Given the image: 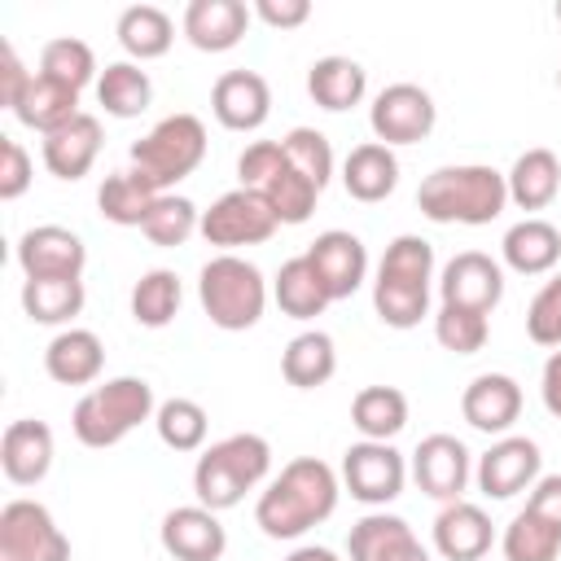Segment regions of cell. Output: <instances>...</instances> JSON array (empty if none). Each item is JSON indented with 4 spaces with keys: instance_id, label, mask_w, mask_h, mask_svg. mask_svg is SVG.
Returning a JSON list of instances; mask_svg holds the SVG:
<instances>
[{
    "instance_id": "obj_1",
    "label": "cell",
    "mask_w": 561,
    "mask_h": 561,
    "mask_svg": "<svg viewBox=\"0 0 561 561\" xmlns=\"http://www.w3.org/2000/svg\"><path fill=\"white\" fill-rule=\"evenodd\" d=\"M342 495V478L320 456H298L267 482L254 504V522L267 539H298L311 526L329 522Z\"/></svg>"
},
{
    "instance_id": "obj_2",
    "label": "cell",
    "mask_w": 561,
    "mask_h": 561,
    "mask_svg": "<svg viewBox=\"0 0 561 561\" xmlns=\"http://www.w3.org/2000/svg\"><path fill=\"white\" fill-rule=\"evenodd\" d=\"M416 206L434 224L482 228V224H495L504 215V206H508V180H504V171H495L486 162L438 167V171H430L421 180Z\"/></svg>"
},
{
    "instance_id": "obj_3",
    "label": "cell",
    "mask_w": 561,
    "mask_h": 561,
    "mask_svg": "<svg viewBox=\"0 0 561 561\" xmlns=\"http://www.w3.org/2000/svg\"><path fill=\"white\" fill-rule=\"evenodd\" d=\"M434 285V245L425 237H394L373 276V311L390 329H416L430 316Z\"/></svg>"
},
{
    "instance_id": "obj_4",
    "label": "cell",
    "mask_w": 561,
    "mask_h": 561,
    "mask_svg": "<svg viewBox=\"0 0 561 561\" xmlns=\"http://www.w3.org/2000/svg\"><path fill=\"white\" fill-rule=\"evenodd\" d=\"M267 473H272V443L263 434L241 430L202 447L193 465V491H197V504L224 513V508H237L245 491H254Z\"/></svg>"
},
{
    "instance_id": "obj_5",
    "label": "cell",
    "mask_w": 561,
    "mask_h": 561,
    "mask_svg": "<svg viewBox=\"0 0 561 561\" xmlns=\"http://www.w3.org/2000/svg\"><path fill=\"white\" fill-rule=\"evenodd\" d=\"M153 412H158V399L145 377H110L88 394H79L70 412V430L83 447L105 451V447H118L145 421H153Z\"/></svg>"
},
{
    "instance_id": "obj_6",
    "label": "cell",
    "mask_w": 561,
    "mask_h": 561,
    "mask_svg": "<svg viewBox=\"0 0 561 561\" xmlns=\"http://www.w3.org/2000/svg\"><path fill=\"white\" fill-rule=\"evenodd\" d=\"M197 302L206 320L224 333H245L267 311V280L241 254H215L197 272Z\"/></svg>"
},
{
    "instance_id": "obj_7",
    "label": "cell",
    "mask_w": 561,
    "mask_h": 561,
    "mask_svg": "<svg viewBox=\"0 0 561 561\" xmlns=\"http://www.w3.org/2000/svg\"><path fill=\"white\" fill-rule=\"evenodd\" d=\"M206 158V123L197 114H167L158 118L136 145H131V167L158 188L171 193L184 175H193Z\"/></svg>"
},
{
    "instance_id": "obj_8",
    "label": "cell",
    "mask_w": 561,
    "mask_h": 561,
    "mask_svg": "<svg viewBox=\"0 0 561 561\" xmlns=\"http://www.w3.org/2000/svg\"><path fill=\"white\" fill-rule=\"evenodd\" d=\"M276 215L267 206L263 193L254 188H232L224 197L210 202V210H202V237L210 245H219V254H237L241 245H263L276 232Z\"/></svg>"
},
{
    "instance_id": "obj_9",
    "label": "cell",
    "mask_w": 561,
    "mask_h": 561,
    "mask_svg": "<svg viewBox=\"0 0 561 561\" xmlns=\"http://www.w3.org/2000/svg\"><path fill=\"white\" fill-rule=\"evenodd\" d=\"M342 486L351 491V500L368 504V508H386L390 500L403 495V482H408V460L394 443H373V438H359L342 451Z\"/></svg>"
},
{
    "instance_id": "obj_10",
    "label": "cell",
    "mask_w": 561,
    "mask_h": 561,
    "mask_svg": "<svg viewBox=\"0 0 561 561\" xmlns=\"http://www.w3.org/2000/svg\"><path fill=\"white\" fill-rule=\"evenodd\" d=\"M0 561H70V539L39 500H9L0 508Z\"/></svg>"
},
{
    "instance_id": "obj_11",
    "label": "cell",
    "mask_w": 561,
    "mask_h": 561,
    "mask_svg": "<svg viewBox=\"0 0 561 561\" xmlns=\"http://www.w3.org/2000/svg\"><path fill=\"white\" fill-rule=\"evenodd\" d=\"M434 123H438V105L421 83H390L368 105V127L390 149L425 140L434 131Z\"/></svg>"
},
{
    "instance_id": "obj_12",
    "label": "cell",
    "mask_w": 561,
    "mask_h": 561,
    "mask_svg": "<svg viewBox=\"0 0 561 561\" xmlns=\"http://www.w3.org/2000/svg\"><path fill=\"white\" fill-rule=\"evenodd\" d=\"M539 469H543V456H539V443L526 438V434H504L495 438L482 456H478V491L491 495V500H513L522 491H530L539 482Z\"/></svg>"
},
{
    "instance_id": "obj_13",
    "label": "cell",
    "mask_w": 561,
    "mask_h": 561,
    "mask_svg": "<svg viewBox=\"0 0 561 561\" xmlns=\"http://www.w3.org/2000/svg\"><path fill=\"white\" fill-rule=\"evenodd\" d=\"M438 294L451 307H469V311L491 316L500 307V298H504V267L482 250H460V254H451L443 263Z\"/></svg>"
},
{
    "instance_id": "obj_14",
    "label": "cell",
    "mask_w": 561,
    "mask_h": 561,
    "mask_svg": "<svg viewBox=\"0 0 561 561\" xmlns=\"http://www.w3.org/2000/svg\"><path fill=\"white\" fill-rule=\"evenodd\" d=\"M469 447L456 434H425L412 451V478L438 504H456L469 486Z\"/></svg>"
},
{
    "instance_id": "obj_15",
    "label": "cell",
    "mask_w": 561,
    "mask_h": 561,
    "mask_svg": "<svg viewBox=\"0 0 561 561\" xmlns=\"http://www.w3.org/2000/svg\"><path fill=\"white\" fill-rule=\"evenodd\" d=\"M18 267L26 280L35 276H83L88 267V245L79 232L61 224H35L18 237Z\"/></svg>"
},
{
    "instance_id": "obj_16",
    "label": "cell",
    "mask_w": 561,
    "mask_h": 561,
    "mask_svg": "<svg viewBox=\"0 0 561 561\" xmlns=\"http://www.w3.org/2000/svg\"><path fill=\"white\" fill-rule=\"evenodd\" d=\"M158 539H162L167 557H175V561H219L228 552V530H224L219 513L206 504L171 508L158 526Z\"/></svg>"
},
{
    "instance_id": "obj_17",
    "label": "cell",
    "mask_w": 561,
    "mask_h": 561,
    "mask_svg": "<svg viewBox=\"0 0 561 561\" xmlns=\"http://www.w3.org/2000/svg\"><path fill=\"white\" fill-rule=\"evenodd\" d=\"M210 114L228 131H259L272 114V88L259 70H224L210 88Z\"/></svg>"
},
{
    "instance_id": "obj_18",
    "label": "cell",
    "mask_w": 561,
    "mask_h": 561,
    "mask_svg": "<svg viewBox=\"0 0 561 561\" xmlns=\"http://www.w3.org/2000/svg\"><path fill=\"white\" fill-rule=\"evenodd\" d=\"M307 259H311V267H316V276L324 280V289H329L333 302H337V298H351V294L368 280V250H364V241H359L355 232H346V228L320 232V237L307 245Z\"/></svg>"
},
{
    "instance_id": "obj_19",
    "label": "cell",
    "mask_w": 561,
    "mask_h": 561,
    "mask_svg": "<svg viewBox=\"0 0 561 561\" xmlns=\"http://www.w3.org/2000/svg\"><path fill=\"white\" fill-rule=\"evenodd\" d=\"M53 456H57V443H53V430L35 416H22V421H9L4 434H0V469L13 486H35L48 478L53 469Z\"/></svg>"
},
{
    "instance_id": "obj_20",
    "label": "cell",
    "mask_w": 561,
    "mask_h": 561,
    "mask_svg": "<svg viewBox=\"0 0 561 561\" xmlns=\"http://www.w3.org/2000/svg\"><path fill=\"white\" fill-rule=\"evenodd\" d=\"M351 561H430L416 530L394 513H364L346 535Z\"/></svg>"
},
{
    "instance_id": "obj_21",
    "label": "cell",
    "mask_w": 561,
    "mask_h": 561,
    "mask_svg": "<svg viewBox=\"0 0 561 561\" xmlns=\"http://www.w3.org/2000/svg\"><path fill=\"white\" fill-rule=\"evenodd\" d=\"M254 9H245L241 0H188L180 31L197 53H228L245 39Z\"/></svg>"
},
{
    "instance_id": "obj_22",
    "label": "cell",
    "mask_w": 561,
    "mask_h": 561,
    "mask_svg": "<svg viewBox=\"0 0 561 561\" xmlns=\"http://www.w3.org/2000/svg\"><path fill=\"white\" fill-rule=\"evenodd\" d=\"M460 416L482 434H508L522 416V386L508 373H478L460 394Z\"/></svg>"
},
{
    "instance_id": "obj_23",
    "label": "cell",
    "mask_w": 561,
    "mask_h": 561,
    "mask_svg": "<svg viewBox=\"0 0 561 561\" xmlns=\"http://www.w3.org/2000/svg\"><path fill=\"white\" fill-rule=\"evenodd\" d=\"M495 543V526L486 517L482 504L473 500H456L443 504V513L434 517V548L447 561H482Z\"/></svg>"
},
{
    "instance_id": "obj_24",
    "label": "cell",
    "mask_w": 561,
    "mask_h": 561,
    "mask_svg": "<svg viewBox=\"0 0 561 561\" xmlns=\"http://www.w3.org/2000/svg\"><path fill=\"white\" fill-rule=\"evenodd\" d=\"M101 118L96 114H79V118H70L66 127H57L53 136H44V145H39V158H44V167H48V175H57V180H83L88 171H92V162H96V153H101Z\"/></svg>"
},
{
    "instance_id": "obj_25",
    "label": "cell",
    "mask_w": 561,
    "mask_h": 561,
    "mask_svg": "<svg viewBox=\"0 0 561 561\" xmlns=\"http://www.w3.org/2000/svg\"><path fill=\"white\" fill-rule=\"evenodd\" d=\"M105 368V346L92 329H61L53 333V342L44 346V373L57 386H92Z\"/></svg>"
},
{
    "instance_id": "obj_26",
    "label": "cell",
    "mask_w": 561,
    "mask_h": 561,
    "mask_svg": "<svg viewBox=\"0 0 561 561\" xmlns=\"http://www.w3.org/2000/svg\"><path fill=\"white\" fill-rule=\"evenodd\" d=\"M500 254H504V267H513L517 276H543L561 263V232L548 219L526 215L504 232Z\"/></svg>"
},
{
    "instance_id": "obj_27",
    "label": "cell",
    "mask_w": 561,
    "mask_h": 561,
    "mask_svg": "<svg viewBox=\"0 0 561 561\" xmlns=\"http://www.w3.org/2000/svg\"><path fill=\"white\" fill-rule=\"evenodd\" d=\"M342 184H346V193L355 202H368V206L386 202L399 188V158H394V149L381 145V140L355 145L346 153V162H342Z\"/></svg>"
},
{
    "instance_id": "obj_28",
    "label": "cell",
    "mask_w": 561,
    "mask_h": 561,
    "mask_svg": "<svg viewBox=\"0 0 561 561\" xmlns=\"http://www.w3.org/2000/svg\"><path fill=\"white\" fill-rule=\"evenodd\" d=\"M307 92L320 110L329 114H342L351 105L364 101L368 92V70L355 61V57H342V53H329V57H316L311 70H307Z\"/></svg>"
},
{
    "instance_id": "obj_29",
    "label": "cell",
    "mask_w": 561,
    "mask_h": 561,
    "mask_svg": "<svg viewBox=\"0 0 561 561\" xmlns=\"http://www.w3.org/2000/svg\"><path fill=\"white\" fill-rule=\"evenodd\" d=\"M83 110H79V92L75 88H66V83H57V79H48V75H31V83H26V92L18 96V105H13V118L22 123V127H31V131H39V136H53L57 127H66L70 118H79Z\"/></svg>"
},
{
    "instance_id": "obj_30",
    "label": "cell",
    "mask_w": 561,
    "mask_h": 561,
    "mask_svg": "<svg viewBox=\"0 0 561 561\" xmlns=\"http://www.w3.org/2000/svg\"><path fill=\"white\" fill-rule=\"evenodd\" d=\"M504 180H508V202L517 210H543L561 193V158L552 149L535 145V149L517 153V162L504 171Z\"/></svg>"
},
{
    "instance_id": "obj_31",
    "label": "cell",
    "mask_w": 561,
    "mask_h": 561,
    "mask_svg": "<svg viewBox=\"0 0 561 561\" xmlns=\"http://www.w3.org/2000/svg\"><path fill=\"white\" fill-rule=\"evenodd\" d=\"M333 373H337V346L324 329H302L280 351V377L294 390H320Z\"/></svg>"
},
{
    "instance_id": "obj_32",
    "label": "cell",
    "mask_w": 561,
    "mask_h": 561,
    "mask_svg": "<svg viewBox=\"0 0 561 561\" xmlns=\"http://www.w3.org/2000/svg\"><path fill=\"white\" fill-rule=\"evenodd\" d=\"M158 197L162 193L136 167L131 171H110L101 180V188H96V210L110 224H118V228H145V219H149V210H153Z\"/></svg>"
},
{
    "instance_id": "obj_33",
    "label": "cell",
    "mask_w": 561,
    "mask_h": 561,
    "mask_svg": "<svg viewBox=\"0 0 561 561\" xmlns=\"http://www.w3.org/2000/svg\"><path fill=\"white\" fill-rule=\"evenodd\" d=\"M114 35H118L123 53L140 66V61L162 57V53L175 44V22H171V13L158 9V4H131V9L118 13Z\"/></svg>"
},
{
    "instance_id": "obj_34",
    "label": "cell",
    "mask_w": 561,
    "mask_h": 561,
    "mask_svg": "<svg viewBox=\"0 0 561 561\" xmlns=\"http://www.w3.org/2000/svg\"><path fill=\"white\" fill-rule=\"evenodd\" d=\"M83 302H88L83 276H35V280H22V311L35 324L70 329V320L83 311Z\"/></svg>"
},
{
    "instance_id": "obj_35",
    "label": "cell",
    "mask_w": 561,
    "mask_h": 561,
    "mask_svg": "<svg viewBox=\"0 0 561 561\" xmlns=\"http://www.w3.org/2000/svg\"><path fill=\"white\" fill-rule=\"evenodd\" d=\"M272 298H276V307H280L289 320H316V316L333 302L307 254L280 263V272H276V280H272Z\"/></svg>"
},
{
    "instance_id": "obj_36",
    "label": "cell",
    "mask_w": 561,
    "mask_h": 561,
    "mask_svg": "<svg viewBox=\"0 0 561 561\" xmlns=\"http://www.w3.org/2000/svg\"><path fill=\"white\" fill-rule=\"evenodd\" d=\"M351 425L359 430V438L390 443L408 425V394L399 386H364L351 399Z\"/></svg>"
},
{
    "instance_id": "obj_37",
    "label": "cell",
    "mask_w": 561,
    "mask_h": 561,
    "mask_svg": "<svg viewBox=\"0 0 561 561\" xmlns=\"http://www.w3.org/2000/svg\"><path fill=\"white\" fill-rule=\"evenodd\" d=\"M96 101L110 118H140L153 101V79L136 61H110L96 79Z\"/></svg>"
},
{
    "instance_id": "obj_38",
    "label": "cell",
    "mask_w": 561,
    "mask_h": 561,
    "mask_svg": "<svg viewBox=\"0 0 561 561\" xmlns=\"http://www.w3.org/2000/svg\"><path fill=\"white\" fill-rule=\"evenodd\" d=\"M184 302V285L171 267H149L131 285V320L145 329H167Z\"/></svg>"
},
{
    "instance_id": "obj_39",
    "label": "cell",
    "mask_w": 561,
    "mask_h": 561,
    "mask_svg": "<svg viewBox=\"0 0 561 561\" xmlns=\"http://www.w3.org/2000/svg\"><path fill=\"white\" fill-rule=\"evenodd\" d=\"M39 75H48V79H57V83H66L75 92H83L88 83L101 79L92 44H83L75 35H57V39H48L39 48Z\"/></svg>"
},
{
    "instance_id": "obj_40",
    "label": "cell",
    "mask_w": 561,
    "mask_h": 561,
    "mask_svg": "<svg viewBox=\"0 0 561 561\" xmlns=\"http://www.w3.org/2000/svg\"><path fill=\"white\" fill-rule=\"evenodd\" d=\"M153 430H158V438H162L171 451H202L206 430H210V416H206V408H202L197 399L175 394V399H162V403H158Z\"/></svg>"
},
{
    "instance_id": "obj_41",
    "label": "cell",
    "mask_w": 561,
    "mask_h": 561,
    "mask_svg": "<svg viewBox=\"0 0 561 561\" xmlns=\"http://www.w3.org/2000/svg\"><path fill=\"white\" fill-rule=\"evenodd\" d=\"M500 552H504V561H557L561 557V530L548 526L543 517H535L530 508H522L504 526Z\"/></svg>"
},
{
    "instance_id": "obj_42",
    "label": "cell",
    "mask_w": 561,
    "mask_h": 561,
    "mask_svg": "<svg viewBox=\"0 0 561 561\" xmlns=\"http://www.w3.org/2000/svg\"><path fill=\"white\" fill-rule=\"evenodd\" d=\"M140 232H145L153 245L175 250V245H184L193 232H202V210H197L188 197H180V193H162V197L153 202V210H149V219H145Z\"/></svg>"
},
{
    "instance_id": "obj_43",
    "label": "cell",
    "mask_w": 561,
    "mask_h": 561,
    "mask_svg": "<svg viewBox=\"0 0 561 561\" xmlns=\"http://www.w3.org/2000/svg\"><path fill=\"white\" fill-rule=\"evenodd\" d=\"M280 145H285L289 167H294L298 175H307V180L324 193V184L333 180V145H329V136L316 131V127H289V131L280 136Z\"/></svg>"
},
{
    "instance_id": "obj_44",
    "label": "cell",
    "mask_w": 561,
    "mask_h": 561,
    "mask_svg": "<svg viewBox=\"0 0 561 561\" xmlns=\"http://www.w3.org/2000/svg\"><path fill=\"white\" fill-rule=\"evenodd\" d=\"M434 337H438V346L451 351V355H478V351L486 346V337H491V324H486L482 311L443 302V307L434 311Z\"/></svg>"
},
{
    "instance_id": "obj_45",
    "label": "cell",
    "mask_w": 561,
    "mask_h": 561,
    "mask_svg": "<svg viewBox=\"0 0 561 561\" xmlns=\"http://www.w3.org/2000/svg\"><path fill=\"white\" fill-rule=\"evenodd\" d=\"M259 193L267 197L276 224H307L311 210H316V197H320V188H316L307 175H298L294 167H285V171H280L276 180H267Z\"/></svg>"
},
{
    "instance_id": "obj_46",
    "label": "cell",
    "mask_w": 561,
    "mask_h": 561,
    "mask_svg": "<svg viewBox=\"0 0 561 561\" xmlns=\"http://www.w3.org/2000/svg\"><path fill=\"white\" fill-rule=\"evenodd\" d=\"M526 333L535 346H561V272L539 285V294L526 307Z\"/></svg>"
},
{
    "instance_id": "obj_47",
    "label": "cell",
    "mask_w": 561,
    "mask_h": 561,
    "mask_svg": "<svg viewBox=\"0 0 561 561\" xmlns=\"http://www.w3.org/2000/svg\"><path fill=\"white\" fill-rule=\"evenodd\" d=\"M285 167H289V158H285V145L280 140H250L241 149V158H237V180H241V188H254L259 193Z\"/></svg>"
},
{
    "instance_id": "obj_48",
    "label": "cell",
    "mask_w": 561,
    "mask_h": 561,
    "mask_svg": "<svg viewBox=\"0 0 561 561\" xmlns=\"http://www.w3.org/2000/svg\"><path fill=\"white\" fill-rule=\"evenodd\" d=\"M31 153L13 136H0V202H18L31 188Z\"/></svg>"
},
{
    "instance_id": "obj_49",
    "label": "cell",
    "mask_w": 561,
    "mask_h": 561,
    "mask_svg": "<svg viewBox=\"0 0 561 561\" xmlns=\"http://www.w3.org/2000/svg\"><path fill=\"white\" fill-rule=\"evenodd\" d=\"M26 83H31V70L22 66L18 48L4 39V44H0V105H4V110H13V105H18V96L26 92Z\"/></svg>"
},
{
    "instance_id": "obj_50",
    "label": "cell",
    "mask_w": 561,
    "mask_h": 561,
    "mask_svg": "<svg viewBox=\"0 0 561 561\" xmlns=\"http://www.w3.org/2000/svg\"><path fill=\"white\" fill-rule=\"evenodd\" d=\"M254 18L276 31H294L311 18V0H254Z\"/></svg>"
},
{
    "instance_id": "obj_51",
    "label": "cell",
    "mask_w": 561,
    "mask_h": 561,
    "mask_svg": "<svg viewBox=\"0 0 561 561\" xmlns=\"http://www.w3.org/2000/svg\"><path fill=\"white\" fill-rule=\"evenodd\" d=\"M526 508L561 530V473H539V482L526 495Z\"/></svg>"
},
{
    "instance_id": "obj_52",
    "label": "cell",
    "mask_w": 561,
    "mask_h": 561,
    "mask_svg": "<svg viewBox=\"0 0 561 561\" xmlns=\"http://www.w3.org/2000/svg\"><path fill=\"white\" fill-rule=\"evenodd\" d=\"M539 399H543V408L561 421V346L543 359V373H539Z\"/></svg>"
},
{
    "instance_id": "obj_53",
    "label": "cell",
    "mask_w": 561,
    "mask_h": 561,
    "mask_svg": "<svg viewBox=\"0 0 561 561\" xmlns=\"http://www.w3.org/2000/svg\"><path fill=\"white\" fill-rule=\"evenodd\" d=\"M285 561H342L333 548H320V543H302V548H294Z\"/></svg>"
},
{
    "instance_id": "obj_54",
    "label": "cell",
    "mask_w": 561,
    "mask_h": 561,
    "mask_svg": "<svg viewBox=\"0 0 561 561\" xmlns=\"http://www.w3.org/2000/svg\"><path fill=\"white\" fill-rule=\"evenodd\" d=\"M557 22H561V4H557Z\"/></svg>"
},
{
    "instance_id": "obj_55",
    "label": "cell",
    "mask_w": 561,
    "mask_h": 561,
    "mask_svg": "<svg viewBox=\"0 0 561 561\" xmlns=\"http://www.w3.org/2000/svg\"><path fill=\"white\" fill-rule=\"evenodd\" d=\"M557 88H561V70H557Z\"/></svg>"
}]
</instances>
